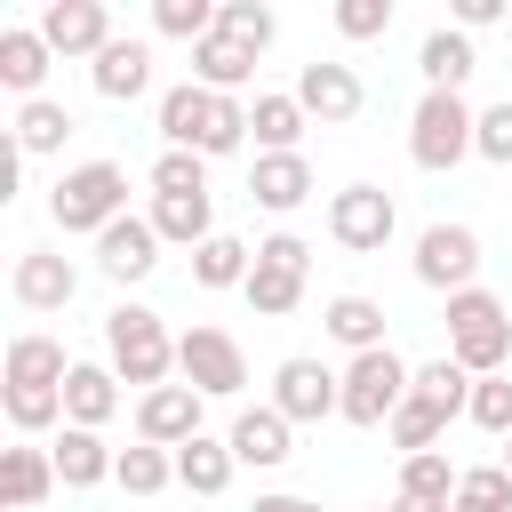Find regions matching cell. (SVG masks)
I'll list each match as a JSON object with an SVG mask.
<instances>
[{"label":"cell","mask_w":512,"mask_h":512,"mask_svg":"<svg viewBox=\"0 0 512 512\" xmlns=\"http://www.w3.org/2000/svg\"><path fill=\"white\" fill-rule=\"evenodd\" d=\"M216 32H232V40H248V48L264 56L272 32H280V16H272L264 0H216Z\"/></svg>","instance_id":"39"},{"label":"cell","mask_w":512,"mask_h":512,"mask_svg":"<svg viewBox=\"0 0 512 512\" xmlns=\"http://www.w3.org/2000/svg\"><path fill=\"white\" fill-rule=\"evenodd\" d=\"M304 272H312V248L296 240V232H272V240H256V272H248V304L264 312V320H288L296 304H304Z\"/></svg>","instance_id":"7"},{"label":"cell","mask_w":512,"mask_h":512,"mask_svg":"<svg viewBox=\"0 0 512 512\" xmlns=\"http://www.w3.org/2000/svg\"><path fill=\"white\" fill-rule=\"evenodd\" d=\"M416 72H424V88H440V96H464V80H472V40H464L456 24L424 32V48H416Z\"/></svg>","instance_id":"25"},{"label":"cell","mask_w":512,"mask_h":512,"mask_svg":"<svg viewBox=\"0 0 512 512\" xmlns=\"http://www.w3.org/2000/svg\"><path fill=\"white\" fill-rule=\"evenodd\" d=\"M504 16V0H456V32H488Z\"/></svg>","instance_id":"44"},{"label":"cell","mask_w":512,"mask_h":512,"mask_svg":"<svg viewBox=\"0 0 512 512\" xmlns=\"http://www.w3.org/2000/svg\"><path fill=\"white\" fill-rule=\"evenodd\" d=\"M456 464L440 456V448H424V456H400V496H424V504H456Z\"/></svg>","instance_id":"34"},{"label":"cell","mask_w":512,"mask_h":512,"mask_svg":"<svg viewBox=\"0 0 512 512\" xmlns=\"http://www.w3.org/2000/svg\"><path fill=\"white\" fill-rule=\"evenodd\" d=\"M248 272H256V248L232 240V232H216V240L192 248V280L200 288H248Z\"/></svg>","instance_id":"29"},{"label":"cell","mask_w":512,"mask_h":512,"mask_svg":"<svg viewBox=\"0 0 512 512\" xmlns=\"http://www.w3.org/2000/svg\"><path fill=\"white\" fill-rule=\"evenodd\" d=\"M320 328H328L352 360H360V352H384V304H376V296H328Z\"/></svg>","instance_id":"26"},{"label":"cell","mask_w":512,"mask_h":512,"mask_svg":"<svg viewBox=\"0 0 512 512\" xmlns=\"http://www.w3.org/2000/svg\"><path fill=\"white\" fill-rule=\"evenodd\" d=\"M472 128H480V112H472L464 96L424 88V104L408 112V160L432 168V176H448L456 160H472Z\"/></svg>","instance_id":"5"},{"label":"cell","mask_w":512,"mask_h":512,"mask_svg":"<svg viewBox=\"0 0 512 512\" xmlns=\"http://www.w3.org/2000/svg\"><path fill=\"white\" fill-rule=\"evenodd\" d=\"M0 496H8L16 512L48 504V496H56V456H48V448H32V440H24V448H8V456H0Z\"/></svg>","instance_id":"28"},{"label":"cell","mask_w":512,"mask_h":512,"mask_svg":"<svg viewBox=\"0 0 512 512\" xmlns=\"http://www.w3.org/2000/svg\"><path fill=\"white\" fill-rule=\"evenodd\" d=\"M208 192V160L200 152H160L152 160V200H200Z\"/></svg>","instance_id":"38"},{"label":"cell","mask_w":512,"mask_h":512,"mask_svg":"<svg viewBox=\"0 0 512 512\" xmlns=\"http://www.w3.org/2000/svg\"><path fill=\"white\" fill-rule=\"evenodd\" d=\"M472 152H480V160H496V168H512V96L480 112V128H472Z\"/></svg>","instance_id":"43"},{"label":"cell","mask_w":512,"mask_h":512,"mask_svg":"<svg viewBox=\"0 0 512 512\" xmlns=\"http://www.w3.org/2000/svg\"><path fill=\"white\" fill-rule=\"evenodd\" d=\"M480 432L512 440V376H472V408H464Z\"/></svg>","instance_id":"40"},{"label":"cell","mask_w":512,"mask_h":512,"mask_svg":"<svg viewBox=\"0 0 512 512\" xmlns=\"http://www.w3.org/2000/svg\"><path fill=\"white\" fill-rule=\"evenodd\" d=\"M232 472H240V456H232V440H184L176 448V488H192V496H224L232 488Z\"/></svg>","instance_id":"27"},{"label":"cell","mask_w":512,"mask_h":512,"mask_svg":"<svg viewBox=\"0 0 512 512\" xmlns=\"http://www.w3.org/2000/svg\"><path fill=\"white\" fill-rule=\"evenodd\" d=\"M384 512H448V504H424V496H400V488H392V504H384Z\"/></svg>","instance_id":"46"},{"label":"cell","mask_w":512,"mask_h":512,"mask_svg":"<svg viewBox=\"0 0 512 512\" xmlns=\"http://www.w3.org/2000/svg\"><path fill=\"white\" fill-rule=\"evenodd\" d=\"M136 440H152V448H184V440H200V392H192V384L136 392Z\"/></svg>","instance_id":"15"},{"label":"cell","mask_w":512,"mask_h":512,"mask_svg":"<svg viewBox=\"0 0 512 512\" xmlns=\"http://www.w3.org/2000/svg\"><path fill=\"white\" fill-rule=\"evenodd\" d=\"M448 512H488V504H464V496H456V504H448Z\"/></svg>","instance_id":"47"},{"label":"cell","mask_w":512,"mask_h":512,"mask_svg":"<svg viewBox=\"0 0 512 512\" xmlns=\"http://www.w3.org/2000/svg\"><path fill=\"white\" fill-rule=\"evenodd\" d=\"M272 408H280L288 424L336 416V408H344V368H328V360H312V352H288V360L272 368Z\"/></svg>","instance_id":"9"},{"label":"cell","mask_w":512,"mask_h":512,"mask_svg":"<svg viewBox=\"0 0 512 512\" xmlns=\"http://www.w3.org/2000/svg\"><path fill=\"white\" fill-rule=\"evenodd\" d=\"M112 480H120L128 496H160V488L176 480V448H152V440H136V448H120Z\"/></svg>","instance_id":"32"},{"label":"cell","mask_w":512,"mask_h":512,"mask_svg":"<svg viewBox=\"0 0 512 512\" xmlns=\"http://www.w3.org/2000/svg\"><path fill=\"white\" fill-rule=\"evenodd\" d=\"M416 280L440 288V296L480 288V232L472 224H424L416 232Z\"/></svg>","instance_id":"11"},{"label":"cell","mask_w":512,"mask_h":512,"mask_svg":"<svg viewBox=\"0 0 512 512\" xmlns=\"http://www.w3.org/2000/svg\"><path fill=\"white\" fill-rule=\"evenodd\" d=\"M176 376H184L200 400H232V392L248 384V352H240L224 328H208V320H200V328H184V336H176Z\"/></svg>","instance_id":"8"},{"label":"cell","mask_w":512,"mask_h":512,"mask_svg":"<svg viewBox=\"0 0 512 512\" xmlns=\"http://www.w3.org/2000/svg\"><path fill=\"white\" fill-rule=\"evenodd\" d=\"M112 416H120V376L96 368V360H72V376H64V424L104 432Z\"/></svg>","instance_id":"19"},{"label":"cell","mask_w":512,"mask_h":512,"mask_svg":"<svg viewBox=\"0 0 512 512\" xmlns=\"http://www.w3.org/2000/svg\"><path fill=\"white\" fill-rule=\"evenodd\" d=\"M104 352H112V376L136 384V392H160L168 368H176V336L152 304H112L104 312Z\"/></svg>","instance_id":"2"},{"label":"cell","mask_w":512,"mask_h":512,"mask_svg":"<svg viewBox=\"0 0 512 512\" xmlns=\"http://www.w3.org/2000/svg\"><path fill=\"white\" fill-rule=\"evenodd\" d=\"M72 136V112L56 104V96H32V104H16V152H56Z\"/></svg>","instance_id":"33"},{"label":"cell","mask_w":512,"mask_h":512,"mask_svg":"<svg viewBox=\"0 0 512 512\" xmlns=\"http://www.w3.org/2000/svg\"><path fill=\"white\" fill-rule=\"evenodd\" d=\"M296 104H304V120H320V128H344V120H360L368 112V88H360V72L352 64H336V56H312L304 72H296V88H288Z\"/></svg>","instance_id":"12"},{"label":"cell","mask_w":512,"mask_h":512,"mask_svg":"<svg viewBox=\"0 0 512 512\" xmlns=\"http://www.w3.org/2000/svg\"><path fill=\"white\" fill-rule=\"evenodd\" d=\"M456 496H464V504H488V512H512V472H504V464H472V472L456 480Z\"/></svg>","instance_id":"42"},{"label":"cell","mask_w":512,"mask_h":512,"mask_svg":"<svg viewBox=\"0 0 512 512\" xmlns=\"http://www.w3.org/2000/svg\"><path fill=\"white\" fill-rule=\"evenodd\" d=\"M288 432H296V424H288V416H280V408L264 400V408H240L224 440H232V456H240V464L272 472V464H288V456H296V448H288Z\"/></svg>","instance_id":"20"},{"label":"cell","mask_w":512,"mask_h":512,"mask_svg":"<svg viewBox=\"0 0 512 512\" xmlns=\"http://www.w3.org/2000/svg\"><path fill=\"white\" fill-rule=\"evenodd\" d=\"M152 32L160 40H208L216 32V0H152Z\"/></svg>","instance_id":"37"},{"label":"cell","mask_w":512,"mask_h":512,"mask_svg":"<svg viewBox=\"0 0 512 512\" xmlns=\"http://www.w3.org/2000/svg\"><path fill=\"white\" fill-rule=\"evenodd\" d=\"M152 232H160V248H168V240H176V248L216 240V208H208V192H200V200H152Z\"/></svg>","instance_id":"30"},{"label":"cell","mask_w":512,"mask_h":512,"mask_svg":"<svg viewBox=\"0 0 512 512\" xmlns=\"http://www.w3.org/2000/svg\"><path fill=\"white\" fill-rule=\"evenodd\" d=\"M40 40H48L56 56H88V64H96L120 32H112V8H104V0H48V8H40Z\"/></svg>","instance_id":"13"},{"label":"cell","mask_w":512,"mask_h":512,"mask_svg":"<svg viewBox=\"0 0 512 512\" xmlns=\"http://www.w3.org/2000/svg\"><path fill=\"white\" fill-rule=\"evenodd\" d=\"M96 264H104V280H144V272L160 264V232H152V216H120V224H104V232H96Z\"/></svg>","instance_id":"17"},{"label":"cell","mask_w":512,"mask_h":512,"mask_svg":"<svg viewBox=\"0 0 512 512\" xmlns=\"http://www.w3.org/2000/svg\"><path fill=\"white\" fill-rule=\"evenodd\" d=\"M192 80H200V88H216V96H240V88L256 80V48H248V40H232V32H208V40L192 48Z\"/></svg>","instance_id":"23"},{"label":"cell","mask_w":512,"mask_h":512,"mask_svg":"<svg viewBox=\"0 0 512 512\" xmlns=\"http://www.w3.org/2000/svg\"><path fill=\"white\" fill-rule=\"evenodd\" d=\"M88 80H96L104 104H136V96L152 88V40H112V48L88 64Z\"/></svg>","instance_id":"21"},{"label":"cell","mask_w":512,"mask_h":512,"mask_svg":"<svg viewBox=\"0 0 512 512\" xmlns=\"http://www.w3.org/2000/svg\"><path fill=\"white\" fill-rule=\"evenodd\" d=\"M64 376H72V360H64V344H56V336H40V328L8 336V368H0V384H24V392H64Z\"/></svg>","instance_id":"18"},{"label":"cell","mask_w":512,"mask_h":512,"mask_svg":"<svg viewBox=\"0 0 512 512\" xmlns=\"http://www.w3.org/2000/svg\"><path fill=\"white\" fill-rule=\"evenodd\" d=\"M48 456H56V480L64 488H104L112 464H120V448H104V432H80V424H64V440Z\"/></svg>","instance_id":"24"},{"label":"cell","mask_w":512,"mask_h":512,"mask_svg":"<svg viewBox=\"0 0 512 512\" xmlns=\"http://www.w3.org/2000/svg\"><path fill=\"white\" fill-rule=\"evenodd\" d=\"M248 128H256L264 152H296V136H304V104H296V96H256Z\"/></svg>","instance_id":"35"},{"label":"cell","mask_w":512,"mask_h":512,"mask_svg":"<svg viewBox=\"0 0 512 512\" xmlns=\"http://www.w3.org/2000/svg\"><path fill=\"white\" fill-rule=\"evenodd\" d=\"M392 232H400V208H392V192H384V184H344V192L328 200V240H336V248L376 256Z\"/></svg>","instance_id":"10"},{"label":"cell","mask_w":512,"mask_h":512,"mask_svg":"<svg viewBox=\"0 0 512 512\" xmlns=\"http://www.w3.org/2000/svg\"><path fill=\"white\" fill-rule=\"evenodd\" d=\"M8 296H16L24 312H64V304L80 296V272H72V256H56V248H24L16 272H8Z\"/></svg>","instance_id":"14"},{"label":"cell","mask_w":512,"mask_h":512,"mask_svg":"<svg viewBox=\"0 0 512 512\" xmlns=\"http://www.w3.org/2000/svg\"><path fill=\"white\" fill-rule=\"evenodd\" d=\"M408 384H416V368L384 344V352H360V360H344V424H360V432H376V424H392V408L408 400Z\"/></svg>","instance_id":"6"},{"label":"cell","mask_w":512,"mask_h":512,"mask_svg":"<svg viewBox=\"0 0 512 512\" xmlns=\"http://www.w3.org/2000/svg\"><path fill=\"white\" fill-rule=\"evenodd\" d=\"M408 392H416V400H432V408H448V416H464V408H472V376H464L448 352H440V360H424Z\"/></svg>","instance_id":"36"},{"label":"cell","mask_w":512,"mask_h":512,"mask_svg":"<svg viewBox=\"0 0 512 512\" xmlns=\"http://www.w3.org/2000/svg\"><path fill=\"white\" fill-rule=\"evenodd\" d=\"M48 216H56V232H104V224H120L128 216V168L120 160L64 168L56 192H48Z\"/></svg>","instance_id":"4"},{"label":"cell","mask_w":512,"mask_h":512,"mask_svg":"<svg viewBox=\"0 0 512 512\" xmlns=\"http://www.w3.org/2000/svg\"><path fill=\"white\" fill-rule=\"evenodd\" d=\"M48 64H56V48L40 40V24H8V32H0V88H16L24 104L40 96Z\"/></svg>","instance_id":"22"},{"label":"cell","mask_w":512,"mask_h":512,"mask_svg":"<svg viewBox=\"0 0 512 512\" xmlns=\"http://www.w3.org/2000/svg\"><path fill=\"white\" fill-rule=\"evenodd\" d=\"M448 424H456L448 408H432V400H416V392H408V400L392 408V424H384V432H392V448H400V456H424V448H440V432H448Z\"/></svg>","instance_id":"31"},{"label":"cell","mask_w":512,"mask_h":512,"mask_svg":"<svg viewBox=\"0 0 512 512\" xmlns=\"http://www.w3.org/2000/svg\"><path fill=\"white\" fill-rule=\"evenodd\" d=\"M248 200L272 208V216L304 208V200H312V160H304V152H256V168H248Z\"/></svg>","instance_id":"16"},{"label":"cell","mask_w":512,"mask_h":512,"mask_svg":"<svg viewBox=\"0 0 512 512\" xmlns=\"http://www.w3.org/2000/svg\"><path fill=\"white\" fill-rule=\"evenodd\" d=\"M504 472H512V440H504Z\"/></svg>","instance_id":"48"},{"label":"cell","mask_w":512,"mask_h":512,"mask_svg":"<svg viewBox=\"0 0 512 512\" xmlns=\"http://www.w3.org/2000/svg\"><path fill=\"white\" fill-rule=\"evenodd\" d=\"M160 136H168V152H200V160H224V152H240L248 144V104L240 96H216V88H200V80H176V88H160Z\"/></svg>","instance_id":"1"},{"label":"cell","mask_w":512,"mask_h":512,"mask_svg":"<svg viewBox=\"0 0 512 512\" xmlns=\"http://www.w3.org/2000/svg\"><path fill=\"white\" fill-rule=\"evenodd\" d=\"M248 512H320V504H304V496H256Z\"/></svg>","instance_id":"45"},{"label":"cell","mask_w":512,"mask_h":512,"mask_svg":"<svg viewBox=\"0 0 512 512\" xmlns=\"http://www.w3.org/2000/svg\"><path fill=\"white\" fill-rule=\"evenodd\" d=\"M336 32L344 40H384L392 32V0H336Z\"/></svg>","instance_id":"41"},{"label":"cell","mask_w":512,"mask_h":512,"mask_svg":"<svg viewBox=\"0 0 512 512\" xmlns=\"http://www.w3.org/2000/svg\"><path fill=\"white\" fill-rule=\"evenodd\" d=\"M448 360L464 376H504V360H512V312H504V296H488V288L448 296Z\"/></svg>","instance_id":"3"}]
</instances>
